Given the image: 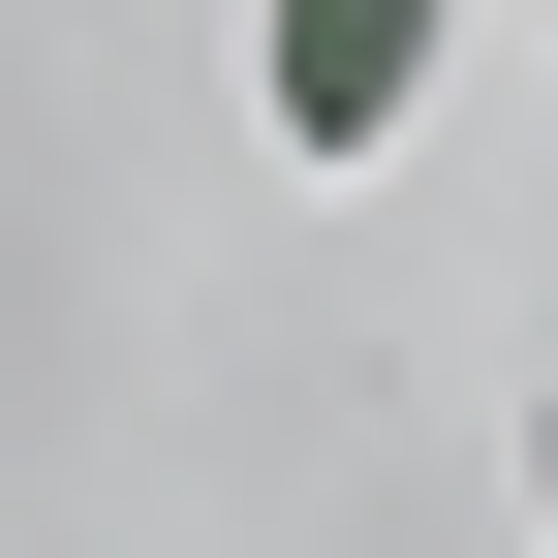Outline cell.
<instances>
[{"instance_id": "6da1fadb", "label": "cell", "mask_w": 558, "mask_h": 558, "mask_svg": "<svg viewBox=\"0 0 558 558\" xmlns=\"http://www.w3.org/2000/svg\"><path fill=\"white\" fill-rule=\"evenodd\" d=\"M435 32H465V0H279V156H403Z\"/></svg>"}, {"instance_id": "7a4b0ae2", "label": "cell", "mask_w": 558, "mask_h": 558, "mask_svg": "<svg viewBox=\"0 0 558 558\" xmlns=\"http://www.w3.org/2000/svg\"><path fill=\"white\" fill-rule=\"evenodd\" d=\"M527 497H558V435H527Z\"/></svg>"}]
</instances>
